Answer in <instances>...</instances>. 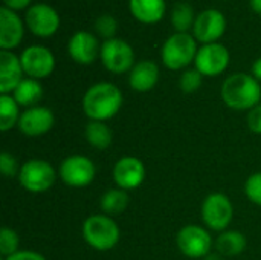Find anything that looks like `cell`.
Returning <instances> with one entry per match:
<instances>
[{"instance_id":"6da1fadb","label":"cell","mask_w":261,"mask_h":260,"mask_svg":"<svg viewBox=\"0 0 261 260\" xmlns=\"http://www.w3.org/2000/svg\"><path fill=\"white\" fill-rule=\"evenodd\" d=\"M124 104L122 92L118 86L102 81L90 86L81 100L84 115L90 121H109L118 115Z\"/></svg>"},{"instance_id":"7a4b0ae2","label":"cell","mask_w":261,"mask_h":260,"mask_svg":"<svg viewBox=\"0 0 261 260\" xmlns=\"http://www.w3.org/2000/svg\"><path fill=\"white\" fill-rule=\"evenodd\" d=\"M223 103L232 110H251L260 104L261 86L254 75L243 72L228 77L220 90Z\"/></svg>"},{"instance_id":"3957f363","label":"cell","mask_w":261,"mask_h":260,"mask_svg":"<svg viewBox=\"0 0 261 260\" xmlns=\"http://www.w3.org/2000/svg\"><path fill=\"white\" fill-rule=\"evenodd\" d=\"M81 234L86 244L96 251L113 250L121 239V230L112 216L104 213L89 216L81 227Z\"/></svg>"},{"instance_id":"277c9868","label":"cell","mask_w":261,"mask_h":260,"mask_svg":"<svg viewBox=\"0 0 261 260\" xmlns=\"http://www.w3.org/2000/svg\"><path fill=\"white\" fill-rule=\"evenodd\" d=\"M197 51L194 35L176 32L170 35L162 46V63L171 70H180L196 60Z\"/></svg>"},{"instance_id":"5b68a950","label":"cell","mask_w":261,"mask_h":260,"mask_svg":"<svg viewBox=\"0 0 261 260\" xmlns=\"http://www.w3.org/2000/svg\"><path fill=\"white\" fill-rule=\"evenodd\" d=\"M200 215L206 228L217 233L226 231L234 218L232 201L225 193H211L203 199Z\"/></svg>"},{"instance_id":"8992f818","label":"cell","mask_w":261,"mask_h":260,"mask_svg":"<svg viewBox=\"0 0 261 260\" xmlns=\"http://www.w3.org/2000/svg\"><path fill=\"white\" fill-rule=\"evenodd\" d=\"M18 184L31 193H44L55 184L57 172L44 159H29L20 166Z\"/></svg>"},{"instance_id":"52a82bcc","label":"cell","mask_w":261,"mask_h":260,"mask_svg":"<svg viewBox=\"0 0 261 260\" xmlns=\"http://www.w3.org/2000/svg\"><path fill=\"white\" fill-rule=\"evenodd\" d=\"M179 251L188 259H205L211 254L214 241L208 230L200 225H185L176 236Z\"/></svg>"},{"instance_id":"ba28073f","label":"cell","mask_w":261,"mask_h":260,"mask_svg":"<svg viewBox=\"0 0 261 260\" xmlns=\"http://www.w3.org/2000/svg\"><path fill=\"white\" fill-rule=\"evenodd\" d=\"M58 175L66 185L73 188H84L93 182L96 176V167L87 156L72 155L61 161Z\"/></svg>"},{"instance_id":"9c48e42d","label":"cell","mask_w":261,"mask_h":260,"mask_svg":"<svg viewBox=\"0 0 261 260\" xmlns=\"http://www.w3.org/2000/svg\"><path fill=\"white\" fill-rule=\"evenodd\" d=\"M101 61L112 74L130 72L135 66L133 48L121 38H110L101 44Z\"/></svg>"},{"instance_id":"30bf717a","label":"cell","mask_w":261,"mask_h":260,"mask_svg":"<svg viewBox=\"0 0 261 260\" xmlns=\"http://www.w3.org/2000/svg\"><path fill=\"white\" fill-rule=\"evenodd\" d=\"M229 51L220 43H210L203 44L196 55L194 64L196 69L203 77H217L226 70L229 66Z\"/></svg>"},{"instance_id":"8fae6325","label":"cell","mask_w":261,"mask_h":260,"mask_svg":"<svg viewBox=\"0 0 261 260\" xmlns=\"http://www.w3.org/2000/svg\"><path fill=\"white\" fill-rule=\"evenodd\" d=\"M23 72L34 80H41L49 77L55 69L54 54L40 44H34L26 48L20 55Z\"/></svg>"},{"instance_id":"7c38bea8","label":"cell","mask_w":261,"mask_h":260,"mask_svg":"<svg viewBox=\"0 0 261 260\" xmlns=\"http://www.w3.org/2000/svg\"><path fill=\"white\" fill-rule=\"evenodd\" d=\"M24 20L29 31L41 38L52 37L60 28L58 12L46 3H37L28 8Z\"/></svg>"},{"instance_id":"4fadbf2b","label":"cell","mask_w":261,"mask_h":260,"mask_svg":"<svg viewBox=\"0 0 261 260\" xmlns=\"http://www.w3.org/2000/svg\"><path fill=\"white\" fill-rule=\"evenodd\" d=\"M147 176L144 162L136 156H124L113 167V181L125 192L139 188Z\"/></svg>"},{"instance_id":"5bb4252c","label":"cell","mask_w":261,"mask_h":260,"mask_svg":"<svg viewBox=\"0 0 261 260\" xmlns=\"http://www.w3.org/2000/svg\"><path fill=\"white\" fill-rule=\"evenodd\" d=\"M226 18L217 9H205L202 11L194 21L193 34L194 38L203 44L217 43V40L225 34Z\"/></svg>"},{"instance_id":"9a60e30c","label":"cell","mask_w":261,"mask_h":260,"mask_svg":"<svg viewBox=\"0 0 261 260\" xmlns=\"http://www.w3.org/2000/svg\"><path fill=\"white\" fill-rule=\"evenodd\" d=\"M55 124V116L49 107L35 106L21 112L18 120V130L28 138H38L46 135Z\"/></svg>"},{"instance_id":"2e32d148","label":"cell","mask_w":261,"mask_h":260,"mask_svg":"<svg viewBox=\"0 0 261 260\" xmlns=\"http://www.w3.org/2000/svg\"><path fill=\"white\" fill-rule=\"evenodd\" d=\"M67 51L73 61L80 64H92L98 58V54H101V44L96 35L86 31H78L70 37Z\"/></svg>"},{"instance_id":"e0dca14e","label":"cell","mask_w":261,"mask_h":260,"mask_svg":"<svg viewBox=\"0 0 261 260\" xmlns=\"http://www.w3.org/2000/svg\"><path fill=\"white\" fill-rule=\"evenodd\" d=\"M24 26L15 11L2 6L0 8V48L2 51H11L17 48L23 40Z\"/></svg>"},{"instance_id":"ac0fdd59","label":"cell","mask_w":261,"mask_h":260,"mask_svg":"<svg viewBox=\"0 0 261 260\" xmlns=\"http://www.w3.org/2000/svg\"><path fill=\"white\" fill-rule=\"evenodd\" d=\"M20 57L11 51H0V93H12L23 80Z\"/></svg>"},{"instance_id":"d6986e66","label":"cell","mask_w":261,"mask_h":260,"mask_svg":"<svg viewBox=\"0 0 261 260\" xmlns=\"http://www.w3.org/2000/svg\"><path fill=\"white\" fill-rule=\"evenodd\" d=\"M159 81V67L154 61L144 60L128 72V84L136 92H150Z\"/></svg>"},{"instance_id":"ffe728a7","label":"cell","mask_w":261,"mask_h":260,"mask_svg":"<svg viewBox=\"0 0 261 260\" xmlns=\"http://www.w3.org/2000/svg\"><path fill=\"white\" fill-rule=\"evenodd\" d=\"M130 12L136 20L145 25H154L165 14V0H130Z\"/></svg>"},{"instance_id":"44dd1931","label":"cell","mask_w":261,"mask_h":260,"mask_svg":"<svg viewBox=\"0 0 261 260\" xmlns=\"http://www.w3.org/2000/svg\"><path fill=\"white\" fill-rule=\"evenodd\" d=\"M214 247L223 257H236L246 250V238L239 230H226L219 234Z\"/></svg>"},{"instance_id":"7402d4cb","label":"cell","mask_w":261,"mask_h":260,"mask_svg":"<svg viewBox=\"0 0 261 260\" xmlns=\"http://www.w3.org/2000/svg\"><path fill=\"white\" fill-rule=\"evenodd\" d=\"M11 95L21 107H35L38 106V101L43 98V86L40 84L38 80L28 77L21 80V83L15 87V90Z\"/></svg>"},{"instance_id":"603a6c76","label":"cell","mask_w":261,"mask_h":260,"mask_svg":"<svg viewBox=\"0 0 261 260\" xmlns=\"http://www.w3.org/2000/svg\"><path fill=\"white\" fill-rule=\"evenodd\" d=\"M84 138L93 149L106 150L113 141V133H112V129L106 123L89 121L84 129Z\"/></svg>"},{"instance_id":"cb8c5ba5","label":"cell","mask_w":261,"mask_h":260,"mask_svg":"<svg viewBox=\"0 0 261 260\" xmlns=\"http://www.w3.org/2000/svg\"><path fill=\"white\" fill-rule=\"evenodd\" d=\"M101 210L107 216H116L127 210L128 207V193L122 188H110L107 190L99 201Z\"/></svg>"},{"instance_id":"d4e9b609","label":"cell","mask_w":261,"mask_h":260,"mask_svg":"<svg viewBox=\"0 0 261 260\" xmlns=\"http://www.w3.org/2000/svg\"><path fill=\"white\" fill-rule=\"evenodd\" d=\"M20 106L9 93H0V130L8 132L18 126L20 120Z\"/></svg>"},{"instance_id":"484cf974","label":"cell","mask_w":261,"mask_h":260,"mask_svg":"<svg viewBox=\"0 0 261 260\" xmlns=\"http://www.w3.org/2000/svg\"><path fill=\"white\" fill-rule=\"evenodd\" d=\"M194 11L190 3H177L171 14V23L177 32H187L194 26Z\"/></svg>"},{"instance_id":"4316f807","label":"cell","mask_w":261,"mask_h":260,"mask_svg":"<svg viewBox=\"0 0 261 260\" xmlns=\"http://www.w3.org/2000/svg\"><path fill=\"white\" fill-rule=\"evenodd\" d=\"M20 247V238L18 234L15 233V230L9 228V227H3L0 230V253L2 256L8 257L17 251Z\"/></svg>"},{"instance_id":"83f0119b","label":"cell","mask_w":261,"mask_h":260,"mask_svg":"<svg viewBox=\"0 0 261 260\" xmlns=\"http://www.w3.org/2000/svg\"><path fill=\"white\" fill-rule=\"evenodd\" d=\"M202 78H203V75L196 67L194 69H188V70H185L180 75V78H179V87L185 93H193V92H196V90L200 89Z\"/></svg>"},{"instance_id":"f1b7e54d","label":"cell","mask_w":261,"mask_h":260,"mask_svg":"<svg viewBox=\"0 0 261 260\" xmlns=\"http://www.w3.org/2000/svg\"><path fill=\"white\" fill-rule=\"evenodd\" d=\"M95 31L98 32V35L104 37L106 40L115 38L113 35L118 31V21L112 15H107V14L106 15H101L95 21Z\"/></svg>"},{"instance_id":"f546056e","label":"cell","mask_w":261,"mask_h":260,"mask_svg":"<svg viewBox=\"0 0 261 260\" xmlns=\"http://www.w3.org/2000/svg\"><path fill=\"white\" fill-rule=\"evenodd\" d=\"M245 195L252 204L261 207V172L252 173L246 179V182H245Z\"/></svg>"},{"instance_id":"4dcf8cb0","label":"cell","mask_w":261,"mask_h":260,"mask_svg":"<svg viewBox=\"0 0 261 260\" xmlns=\"http://www.w3.org/2000/svg\"><path fill=\"white\" fill-rule=\"evenodd\" d=\"M0 172L5 178L18 176L20 167L17 164V159L8 152H2V155H0Z\"/></svg>"},{"instance_id":"1f68e13d","label":"cell","mask_w":261,"mask_h":260,"mask_svg":"<svg viewBox=\"0 0 261 260\" xmlns=\"http://www.w3.org/2000/svg\"><path fill=\"white\" fill-rule=\"evenodd\" d=\"M248 127L252 133L261 135V104L248 112Z\"/></svg>"},{"instance_id":"d6a6232c","label":"cell","mask_w":261,"mask_h":260,"mask_svg":"<svg viewBox=\"0 0 261 260\" xmlns=\"http://www.w3.org/2000/svg\"><path fill=\"white\" fill-rule=\"evenodd\" d=\"M5 260H47L43 254L37 253V251H31V250H24V251H17L8 257H5Z\"/></svg>"},{"instance_id":"836d02e7","label":"cell","mask_w":261,"mask_h":260,"mask_svg":"<svg viewBox=\"0 0 261 260\" xmlns=\"http://www.w3.org/2000/svg\"><path fill=\"white\" fill-rule=\"evenodd\" d=\"M32 0H3L5 6L12 9V11H20V9H24Z\"/></svg>"},{"instance_id":"e575fe53","label":"cell","mask_w":261,"mask_h":260,"mask_svg":"<svg viewBox=\"0 0 261 260\" xmlns=\"http://www.w3.org/2000/svg\"><path fill=\"white\" fill-rule=\"evenodd\" d=\"M252 75H254L258 81H261V57L258 60H255L254 64H252Z\"/></svg>"},{"instance_id":"d590c367","label":"cell","mask_w":261,"mask_h":260,"mask_svg":"<svg viewBox=\"0 0 261 260\" xmlns=\"http://www.w3.org/2000/svg\"><path fill=\"white\" fill-rule=\"evenodd\" d=\"M249 3H251V8L254 12L261 14V0H249Z\"/></svg>"},{"instance_id":"8d00e7d4","label":"cell","mask_w":261,"mask_h":260,"mask_svg":"<svg viewBox=\"0 0 261 260\" xmlns=\"http://www.w3.org/2000/svg\"><path fill=\"white\" fill-rule=\"evenodd\" d=\"M222 257H223V256L217 253V254H210V256H206L203 260H223Z\"/></svg>"}]
</instances>
